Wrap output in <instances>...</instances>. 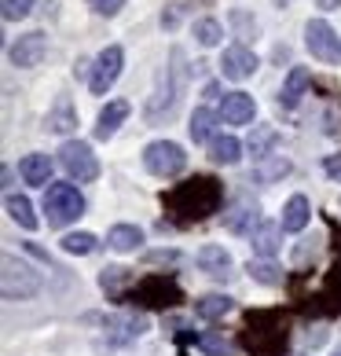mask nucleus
I'll return each instance as SVG.
<instances>
[{
	"label": "nucleus",
	"mask_w": 341,
	"mask_h": 356,
	"mask_svg": "<svg viewBox=\"0 0 341 356\" xmlns=\"http://www.w3.org/2000/svg\"><path fill=\"white\" fill-rule=\"evenodd\" d=\"M122 67H125V51L117 44H107L96 56V63H92V77H88L92 96H107L110 85L117 81V74H122Z\"/></svg>",
	"instance_id": "1a4fd4ad"
},
{
	"label": "nucleus",
	"mask_w": 341,
	"mask_h": 356,
	"mask_svg": "<svg viewBox=\"0 0 341 356\" xmlns=\"http://www.w3.org/2000/svg\"><path fill=\"white\" fill-rule=\"evenodd\" d=\"M143 165H147V173H154V177H176V173H183V165H188V154H183V147L173 140H154L143 147Z\"/></svg>",
	"instance_id": "6e6552de"
},
{
	"label": "nucleus",
	"mask_w": 341,
	"mask_h": 356,
	"mask_svg": "<svg viewBox=\"0 0 341 356\" xmlns=\"http://www.w3.org/2000/svg\"><path fill=\"white\" fill-rule=\"evenodd\" d=\"M305 44H308V51H312V59L331 63V67H338V63H341V33H338L326 19H308V26H305Z\"/></svg>",
	"instance_id": "0eeeda50"
},
{
	"label": "nucleus",
	"mask_w": 341,
	"mask_h": 356,
	"mask_svg": "<svg viewBox=\"0 0 341 356\" xmlns=\"http://www.w3.org/2000/svg\"><path fill=\"white\" fill-rule=\"evenodd\" d=\"M143 243V232L136 228V224H114V228L107 232V246L117 250V254H128V250H136Z\"/></svg>",
	"instance_id": "5701e85b"
},
{
	"label": "nucleus",
	"mask_w": 341,
	"mask_h": 356,
	"mask_svg": "<svg viewBox=\"0 0 341 356\" xmlns=\"http://www.w3.org/2000/svg\"><path fill=\"white\" fill-rule=\"evenodd\" d=\"M224 228H228L231 235H253V232H257V202L250 199V195H239V199L228 206Z\"/></svg>",
	"instance_id": "4468645a"
},
{
	"label": "nucleus",
	"mask_w": 341,
	"mask_h": 356,
	"mask_svg": "<svg viewBox=\"0 0 341 356\" xmlns=\"http://www.w3.org/2000/svg\"><path fill=\"white\" fill-rule=\"evenodd\" d=\"M323 169H326V177H334V180H341V154H331L323 162Z\"/></svg>",
	"instance_id": "58836bf2"
},
{
	"label": "nucleus",
	"mask_w": 341,
	"mask_h": 356,
	"mask_svg": "<svg viewBox=\"0 0 341 356\" xmlns=\"http://www.w3.org/2000/svg\"><path fill=\"white\" fill-rule=\"evenodd\" d=\"M275 4H290V0H275Z\"/></svg>",
	"instance_id": "79ce46f5"
},
{
	"label": "nucleus",
	"mask_w": 341,
	"mask_h": 356,
	"mask_svg": "<svg viewBox=\"0 0 341 356\" xmlns=\"http://www.w3.org/2000/svg\"><path fill=\"white\" fill-rule=\"evenodd\" d=\"M246 349L257 356H279L286 349V327L279 323V312H257L246 327Z\"/></svg>",
	"instance_id": "f03ea898"
},
{
	"label": "nucleus",
	"mask_w": 341,
	"mask_h": 356,
	"mask_svg": "<svg viewBox=\"0 0 341 356\" xmlns=\"http://www.w3.org/2000/svg\"><path fill=\"white\" fill-rule=\"evenodd\" d=\"M59 165L67 169V177L77 180V184H92L99 177V162L96 154H92V147L85 140H67L59 147Z\"/></svg>",
	"instance_id": "423d86ee"
},
{
	"label": "nucleus",
	"mask_w": 341,
	"mask_h": 356,
	"mask_svg": "<svg viewBox=\"0 0 341 356\" xmlns=\"http://www.w3.org/2000/svg\"><path fill=\"white\" fill-rule=\"evenodd\" d=\"M41 206H44V217L51 228H67V224H74L85 213V195L74 184H48Z\"/></svg>",
	"instance_id": "7ed1b4c3"
},
{
	"label": "nucleus",
	"mask_w": 341,
	"mask_h": 356,
	"mask_svg": "<svg viewBox=\"0 0 341 356\" xmlns=\"http://www.w3.org/2000/svg\"><path fill=\"white\" fill-rule=\"evenodd\" d=\"M220 202H224V188H220V180H213V177H191V180L176 184L169 195H162L165 213L176 224L206 220L209 213L220 209Z\"/></svg>",
	"instance_id": "f257e3e1"
},
{
	"label": "nucleus",
	"mask_w": 341,
	"mask_h": 356,
	"mask_svg": "<svg viewBox=\"0 0 341 356\" xmlns=\"http://www.w3.org/2000/svg\"><path fill=\"white\" fill-rule=\"evenodd\" d=\"M48 56V37L41 30H33V33H22L15 44L8 48V59H11V67H22V70H30V67H41V59Z\"/></svg>",
	"instance_id": "9b49d317"
},
{
	"label": "nucleus",
	"mask_w": 341,
	"mask_h": 356,
	"mask_svg": "<svg viewBox=\"0 0 341 356\" xmlns=\"http://www.w3.org/2000/svg\"><path fill=\"white\" fill-rule=\"evenodd\" d=\"M103 331L114 346H128V341H136L143 331H147V316L143 312H122V316H107L103 320Z\"/></svg>",
	"instance_id": "f8f14e48"
},
{
	"label": "nucleus",
	"mask_w": 341,
	"mask_h": 356,
	"mask_svg": "<svg viewBox=\"0 0 341 356\" xmlns=\"http://www.w3.org/2000/svg\"><path fill=\"white\" fill-rule=\"evenodd\" d=\"M194 265H199L209 280H228L231 268H235V261L224 246H202L199 254H194Z\"/></svg>",
	"instance_id": "dca6fc26"
},
{
	"label": "nucleus",
	"mask_w": 341,
	"mask_h": 356,
	"mask_svg": "<svg viewBox=\"0 0 341 356\" xmlns=\"http://www.w3.org/2000/svg\"><path fill=\"white\" fill-rule=\"evenodd\" d=\"M92 8L99 11V15H117V11L125 8V0H88Z\"/></svg>",
	"instance_id": "4c0bfd02"
},
{
	"label": "nucleus",
	"mask_w": 341,
	"mask_h": 356,
	"mask_svg": "<svg viewBox=\"0 0 341 356\" xmlns=\"http://www.w3.org/2000/svg\"><path fill=\"white\" fill-rule=\"evenodd\" d=\"M99 286L107 290V294H122L125 286L133 290V268H122V265L103 268V272H99Z\"/></svg>",
	"instance_id": "c85d7f7f"
},
{
	"label": "nucleus",
	"mask_w": 341,
	"mask_h": 356,
	"mask_svg": "<svg viewBox=\"0 0 341 356\" xmlns=\"http://www.w3.org/2000/svg\"><path fill=\"white\" fill-rule=\"evenodd\" d=\"M253 114H257V103L250 92H228L224 103H220V118L228 125H250Z\"/></svg>",
	"instance_id": "2eb2a0df"
},
{
	"label": "nucleus",
	"mask_w": 341,
	"mask_h": 356,
	"mask_svg": "<svg viewBox=\"0 0 341 356\" xmlns=\"http://www.w3.org/2000/svg\"><path fill=\"white\" fill-rule=\"evenodd\" d=\"M334 356H341V349H338V353H334Z\"/></svg>",
	"instance_id": "37998d69"
},
{
	"label": "nucleus",
	"mask_w": 341,
	"mask_h": 356,
	"mask_svg": "<svg viewBox=\"0 0 341 356\" xmlns=\"http://www.w3.org/2000/svg\"><path fill=\"white\" fill-rule=\"evenodd\" d=\"M312 85V74L308 67H294L290 74H286V81H283V92H279V107L283 111H294L301 96H305V88Z\"/></svg>",
	"instance_id": "f3484780"
},
{
	"label": "nucleus",
	"mask_w": 341,
	"mask_h": 356,
	"mask_svg": "<svg viewBox=\"0 0 341 356\" xmlns=\"http://www.w3.org/2000/svg\"><path fill=\"white\" fill-rule=\"evenodd\" d=\"M128 298H133V305H143V309H173L183 294L176 280H169V275H147V280H140L128 290Z\"/></svg>",
	"instance_id": "20e7f679"
},
{
	"label": "nucleus",
	"mask_w": 341,
	"mask_h": 356,
	"mask_svg": "<svg viewBox=\"0 0 341 356\" xmlns=\"http://www.w3.org/2000/svg\"><path fill=\"white\" fill-rule=\"evenodd\" d=\"M209 158H213L217 165H235L242 158V143L235 136H213V143H209Z\"/></svg>",
	"instance_id": "393cba45"
},
{
	"label": "nucleus",
	"mask_w": 341,
	"mask_h": 356,
	"mask_svg": "<svg viewBox=\"0 0 341 356\" xmlns=\"http://www.w3.org/2000/svg\"><path fill=\"white\" fill-rule=\"evenodd\" d=\"M8 213H11V220H15L19 228L37 232V217H33V206H30L26 195H8Z\"/></svg>",
	"instance_id": "cd10ccee"
},
{
	"label": "nucleus",
	"mask_w": 341,
	"mask_h": 356,
	"mask_svg": "<svg viewBox=\"0 0 341 356\" xmlns=\"http://www.w3.org/2000/svg\"><path fill=\"white\" fill-rule=\"evenodd\" d=\"M308 220H312L308 199H305V195H290V199H286V206H283V217H279L283 232H305Z\"/></svg>",
	"instance_id": "a211bd4d"
},
{
	"label": "nucleus",
	"mask_w": 341,
	"mask_h": 356,
	"mask_svg": "<svg viewBox=\"0 0 341 356\" xmlns=\"http://www.w3.org/2000/svg\"><path fill=\"white\" fill-rule=\"evenodd\" d=\"M290 173V162L286 158H275L268 169H257V180H275V177H286Z\"/></svg>",
	"instance_id": "e433bc0d"
},
{
	"label": "nucleus",
	"mask_w": 341,
	"mask_h": 356,
	"mask_svg": "<svg viewBox=\"0 0 341 356\" xmlns=\"http://www.w3.org/2000/svg\"><path fill=\"white\" fill-rule=\"evenodd\" d=\"M180 88H183V74L176 67H165V88H158L147 103V122H162V118L173 114L176 99H180Z\"/></svg>",
	"instance_id": "9d476101"
},
{
	"label": "nucleus",
	"mask_w": 341,
	"mask_h": 356,
	"mask_svg": "<svg viewBox=\"0 0 341 356\" xmlns=\"http://www.w3.org/2000/svg\"><path fill=\"white\" fill-rule=\"evenodd\" d=\"M199 349H202L206 356H235V346H231L224 334H217V331H206V334L199 338Z\"/></svg>",
	"instance_id": "7c9ffc66"
},
{
	"label": "nucleus",
	"mask_w": 341,
	"mask_h": 356,
	"mask_svg": "<svg viewBox=\"0 0 341 356\" xmlns=\"http://www.w3.org/2000/svg\"><path fill=\"white\" fill-rule=\"evenodd\" d=\"M319 4H323V8H338V4H341V0H319Z\"/></svg>",
	"instance_id": "a19ab883"
},
{
	"label": "nucleus",
	"mask_w": 341,
	"mask_h": 356,
	"mask_svg": "<svg viewBox=\"0 0 341 356\" xmlns=\"http://www.w3.org/2000/svg\"><path fill=\"white\" fill-rule=\"evenodd\" d=\"M275 143H279V133H275L272 125H253V133H250V140H246V147H250V154L257 158H268L272 151H275Z\"/></svg>",
	"instance_id": "a878e982"
},
{
	"label": "nucleus",
	"mask_w": 341,
	"mask_h": 356,
	"mask_svg": "<svg viewBox=\"0 0 341 356\" xmlns=\"http://www.w3.org/2000/svg\"><path fill=\"white\" fill-rule=\"evenodd\" d=\"M33 4H37V0H4V19H8V22L26 19V15L33 11Z\"/></svg>",
	"instance_id": "72a5a7b5"
},
{
	"label": "nucleus",
	"mask_w": 341,
	"mask_h": 356,
	"mask_svg": "<svg viewBox=\"0 0 341 356\" xmlns=\"http://www.w3.org/2000/svg\"><path fill=\"white\" fill-rule=\"evenodd\" d=\"M176 22H180V8L173 4V8H169V15H162V26H169V30H173Z\"/></svg>",
	"instance_id": "ea45409f"
},
{
	"label": "nucleus",
	"mask_w": 341,
	"mask_h": 356,
	"mask_svg": "<svg viewBox=\"0 0 341 356\" xmlns=\"http://www.w3.org/2000/svg\"><path fill=\"white\" fill-rule=\"evenodd\" d=\"M41 286H44V280H41V272L37 268H30L26 261H19V257H4V298L8 301H22V298H33V294H41Z\"/></svg>",
	"instance_id": "39448f33"
},
{
	"label": "nucleus",
	"mask_w": 341,
	"mask_h": 356,
	"mask_svg": "<svg viewBox=\"0 0 341 356\" xmlns=\"http://www.w3.org/2000/svg\"><path fill=\"white\" fill-rule=\"evenodd\" d=\"M19 177L26 184H37V188H48L51 184V158L48 154H26L19 162Z\"/></svg>",
	"instance_id": "412c9836"
},
{
	"label": "nucleus",
	"mask_w": 341,
	"mask_h": 356,
	"mask_svg": "<svg viewBox=\"0 0 341 356\" xmlns=\"http://www.w3.org/2000/svg\"><path fill=\"white\" fill-rule=\"evenodd\" d=\"M279 235H283V224H257V232L250 235V246H253V254L257 257H275L279 254Z\"/></svg>",
	"instance_id": "4be33fe9"
},
{
	"label": "nucleus",
	"mask_w": 341,
	"mask_h": 356,
	"mask_svg": "<svg viewBox=\"0 0 341 356\" xmlns=\"http://www.w3.org/2000/svg\"><path fill=\"white\" fill-rule=\"evenodd\" d=\"M250 275L265 286L283 283V272H279V265H272V261H250Z\"/></svg>",
	"instance_id": "473e14b6"
},
{
	"label": "nucleus",
	"mask_w": 341,
	"mask_h": 356,
	"mask_svg": "<svg viewBox=\"0 0 341 356\" xmlns=\"http://www.w3.org/2000/svg\"><path fill=\"white\" fill-rule=\"evenodd\" d=\"M67 254H77V257H85V254H96V235L92 232H70V235H63V243H59Z\"/></svg>",
	"instance_id": "c756f323"
},
{
	"label": "nucleus",
	"mask_w": 341,
	"mask_h": 356,
	"mask_svg": "<svg viewBox=\"0 0 341 356\" xmlns=\"http://www.w3.org/2000/svg\"><path fill=\"white\" fill-rule=\"evenodd\" d=\"M253 70H257V56L246 44L224 48V56H220V74H224L228 81H246V77H253Z\"/></svg>",
	"instance_id": "ddd939ff"
},
{
	"label": "nucleus",
	"mask_w": 341,
	"mask_h": 356,
	"mask_svg": "<svg viewBox=\"0 0 341 356\" xmlns=\"http://www.w3.org/2000/svg\"><path fill=\"white\" fill-rule=\"evenodd\" d=\"M44 129H48V133H59V136L70 133V129H77V111H74V103L67 96H59L56 107L44 114Z\"/></svg>",
	"instance_id": "aec40b11"
},
{
	"label": "nucleus",
	"mask_w": 341,
	"mask_h": 356,
	"mask_svg": "<svg viewBox=\"0 0 341 356\" xmlns=\"http://www.w3.org/2000/svg\"><path fill=\"white\" fill-rule=\"evenodd\" d=\"M323 298H331V301H334V309H341V261L334 265L331 280H326V290H323Z\"/></svg>",
	"instance_id": "f704fd0d"
},
{
	"label": "nucleus",
	"mask_w": 341,
	"mask_h": 356,
	"mask_svg": "<svg viewBox=\"0 0 341 356\" xmlns=\"http://www.w3.org/2000/svg\"><path fill=\"white\" fill-rule=\"evenodd\" d=\"M194 37H199V44H202V48H213V44H220L224 30H220V22H217V19H199V22H194Z\"/></svg>",
	"instance_id": "2f4dec72"
},
{
	"label": "nucleus",
	"mask_w": 341,
	"mask_h": 356,
	"mask_svg": "<svg viewBox=\"0 0 341 356\" xmlns=\"http://www.w3.org/2000/svg\"><path fill=\"white\" fill-rule=\"evenodd\" d=\"M213 129H217V114L209 111V107H194V114H191V125H188V133H191V140L194 143H213Z\"/></svg>",
	"instance_id": "bb28decb"
},
{
	"label": "nucleus",
	"mask_w": 341,
	"mask_h": 356,
	"mask_svg": "<svg viewBox=\"0 0 341 356\" xmlns=\"http://www.w3.org/2000/svg\"><path fill=\"white\" fill-rule=\"evenodd\" d=\"M143 261H147V265H176V261H180V250H147V254H143Z\"/></svg>",
	"instance_id": "c9c22d12"
},
{
	"label": "nucleus",
	"mask_w": 341,
	"mask_h": 356,
	"mask_svg": "<svg viewBox=\"0 0 341 356\" xmlns=\"http://www.w3.org/2000/svg\"><path fill=\"white\" fill-rule=\"evenodd\" d=\"M231 309H235V301L228 294H206V298L194 301V316H199V320H220V316H228Z\"/></svg>",
	"instance_id": "b1692460"
},
{
	"label": "nucleus",
	"mask_w": 341,
	"mask_h": 356,
	"mask_svg": "<svg viewBox=\"0 0 341 356\" xmlns=\"http://www.w3.org/2000/svg\"><path fill=\"white\" fill-rule=\"evenodd\" d=\"M128 111H133V107H128L125 99H110L107 107L99 111V122H96V140H110V136L117 133V129H122V122L128 118Z\"/></svg>",
	"instance_id": "6ab92c4d"
}]
</instances>
